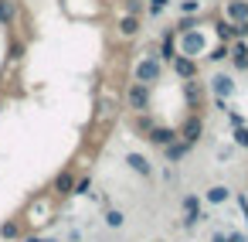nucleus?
Listing matches in <instances>:
<instances>
[{
	"label": "nucleus",
	"instance_id": "obj_1",
	"mask_svg": "<svg viewBox=\"0 0 248 242\" xmlns=\"http://www.w3.org/2000/svg\"><path fill=\"white\" fill-rule=\"evenodd\" d=\"M126 106H129L133 113H150V109H153V86L133 79L129 89H126Z\"/></svg>",
	"mask_w": 248,
	"mask_h": 242
},
{
	"label": "nucleus",
	"instance_id": "obj_2",
	"mask_svg": "<svg viewBox=\"0 0 248 242\" xmlns=\"http://www.w3.org/2000/svg\"><path fill=\"white\" fill-rule=\"evenodd\" d=\"M160 75H163V62H160L156 55H143V58L136 62V69H133V79H136V82H146V86L160 82Z\"/></svg>",
	"mask_w": 248,
	"mask_h": 242
},
{
	"label": "nucleus",
	"instance_id": "obj_3",
	"mask_svg": "<svg viewBox=\"0 0 248 242\" xmlns=\"http://www.w3.org/2000/svg\"><path fill=\"white\" fill-rule=\"evenodd\" d=\"M177 137L184 140V143H190V147H197V140L204 137V113H187V120L177 126Z\"/></svg>",
	"mask_w": 248,
	"mask_h": 242
},
{
	"label": "nucleus",
	"instance_id": "obj_4",
	"mask_svg": "<svg viewBox=\"0 0 248 242\" xmlns=\"http://www.w3.org/2000/svg\"><path fill=\"white\" fill-rule=\"evenodd\" d=\"M177 48H180V55L197 58V55H204V52H207V38L194 28V31H187V35H177Z\"/></svg>",
	"mask_w": 248,
	"mask_h": 242
},
{
	"label": "nucleus",
	"instance_id": "obj_5",
	"mask_svg": "<svg viewBox=\"0 0 248 242\" xmlns=\"http://www.w3.org/2000/svg\"><path fill=\"white\" fill-rule=\"evenodd\" d=\"M177 55H180V48H177V31H173V28H167V31H163V38H160V52H156V58H160L163 65H170Z\"/></svg>",
	"mask_w": 248,
	"mask_h": 242
},
{
	"label": "nucleus",
	"instance_id": "obj_6",
	"mask_svg": "<svg viewBox=\"0 0 248 242\" xmlns=\"http://www.w3.org/2000/svg\"><path fill=\"white\" fill-rule=\"evenodd\" d=\"M170 72H173L177 79H184V82H190V79H197V58H187V55H177V58L170 62Z\"/></svg>",
	"mask_w": 248,
	"mask_h": 242
},
{
	"label": "nucleus",
	"instance_id": "obj_7",
	"mask_svg": "<svg viewBox=\"0 0 248 242\" xmlns=\"http://www.w3.org/2000/svg\"><path fill=\"white\" fill-rule=\"evenodd\" d=\"M234 75H228V72H214V79H211V92L217 96V99H231L234 96Z\"/></svg>",
	"mask_w": 248,
	"mask_h": 242
},
{
	"label": "nucleus",
	"instance_id": "obj_8",
	"mask_svg": "<svg viewBox=\"0 0 248 242\" xmlns=\"http://www.w3.org/2000/svg\"><path fill=\"white\" fill-rule=\"evenodd\" d=\"M228 58L234 65V72H248V41H231L228 45Z\"/></svg>",
	"mask_w": 248,
	"mask_h": 242
},
{
	"label": "nucleus",
	"instance_id": "obj_9",
	"mask_svg": "<svg viewBox=\"0 0 248 242\" xmlns=\"http://www.w3.org/2000/svg\"><path fill=\"white\" fill-rule=\"evenodd\" d=\"M143 31V17H133V14H123L119 21H116V35L119 38H136Z\"/></svg>",
	"mask_w": 248,
	"mask_h": 242
},
{
	"label": "nucleus",
	"instance_id": "obj_10",
	"mask_svg": "<svg viewBox=\"0 0 248 242\" xmlns=\"http://www.w3.org/2000/svg\"><path fill=\"white\" fill-rule=\"evenodd\" d=\"M72 188H75V171H72V167L58 171V177L51 181V191H55L58 198H68V194H72Z\"/></svg>",
	"mask_w": 248,
	"mask_h": 242
},
{
	"label": "nucleus",
	"instance_id": "obj_11",
	"mask_svg": "<svg viewBox=\"0 0 248 242\" xmlns=\"http://www.w3.org/2000/svg\"><path fill=\"white\" fill-rule=\"evenodd\" d=\"M146 140H150L153 147H167V143L177 140V126H160V123H156V126L146 133Z\"/></svg>",
	"mask_w": 248,
	"mask_h": 242
},
{
	"label": "nucleus",
	"instance_id": "obj_12",
	"mask_svg": "<svg viewBox=\"0 0 248 242\" xmlns=\"http://www.w3.org/2000/svg\"><path fill=\"white\" fill-rule=\"evenodd\" d=\"M224 21H248V0H224Z\"/></svg>",
	"mask_w": 248,
	"mask_h": 242
},
{
	"label": "nucleus",
	"instance_id": "obj_13",
	"mask_svg": "<svg viewBox=\"0 0 248 242\" xmlns=\"http://www.w3.org/2000/svg\"><path fill=\"white\" fill-rule=\"evenodd\" d=\"M190 150H194V147H190V143H184V140L177 137L173 143H167V147H163V157H167V164H180Z\"/></svg>",
	"mask_w": 248,
	"mask_h": 242
},
{
	"label": "nucleus",
	"instance_id": "obj_14",
	"mask_svg": "<svg viewBox=\"0 0 248 242\" xmlns=\"http://www.w3.org/2000/svg\"><path fill=\"white\" fill-rule=\"evenodd\" d=\"M24 235V222L21 218H7L4 225H0V242H17Z\"/></svg>",
	"mask_w": 248,
	"mask_h": 242
},
{
	"label": "nucleus",
	"instance_id": "obj_15",
	"mask_svg": "<svg viewBox=\"0 0 248 242\" xmlns=\"http://www.w3.org/2000/svg\"><path fill=\"white\" fill-rule=\"evenodd\" d=\"M184 96H187V103H190V109H194V113H204V106H201V99H204V89L197 86V79L184 82Z\"/></svg>",
	"mask_w": 248,
	"mask_h": 242
},
{
	"label": "nucleus",
	"instance_id": "obj_16",
	"mask_svg": "<svg viewBox=\"0 0 248 242\" xmlns=\"http://www.w3.org/2000/svg\"><path fill=\"white\" fill-rule=\"evenodd\" d=\"M17 24V0H0V28Z\"/></svg>",
	"mask_w": 248,
	"mask_h": 242
},
{
	"label": "nucleus",
	"instance_id": "obj_17",
	"mask_svg": "<svg viewBox=\"0 0 248 242\" xmlns=\"http://www.w3.org/2000/svg\"><path fill=\"white\" fill-rule=\"evenodd\" d=\"M126 164H129V171H133V174H143V177H150V174H153V164H150L143 154H126Z\"/></svg>",
	"mask_w": 248,
	"mask_h": 242
},
{
	"label": "nucleus",
	"instance_id": "obj_18",
	"mask_svg": "<svg viewBox=\"0 0 248 242\" xmlns=\"http://www.w3.org/2000/svg\"><path fill=\"white\" fill-rule=\"evenodd\" d=\"M228 198H231V188H228V184H211V188L204 191V201H207V205H224Z\"/></svg>",
	"mask_w": 248,
	"mask_h": 242
},
{
	"label": "nucleus",
	"instance_id": "obj_19",
	"mask_svg": "<svg viewBox=\"0 0 248 242\" xmlns=\"http://www.w3.org/2000/svg\"><path fill=\"white\" fill-rule=\"evenodd\" d=\"M214 38L231 45V41H234V24H231V21H224V17H217V21H214Z\"/></svg>",
	"mask_w": 248,
	"mask_h": 242
},
{
	"label": "nucleus",
	"instance_id": "obj_20",
	"mask_svg": "<svg viewBox=\"0 0 248 242\" xmlns=\"http://www.w3.org/2000/svg\"><path fill=\"white\" fill-rule=\"evenodd\" d=\"M194 28H197V14H180V21L173 24L177 35H187V31H194Z\"/></svg>",
	"mask_w": 248,
	"mask_h": 242
},
{
	"label": "nucleus",
	"instance_id": "obj_21",
	"mask_svg": "<svg viewBox=\"0 0 248 242\" xmlns=\"http://www.w3.org/2000/svg\"><path fill=\"white\" fill-rule=\"evenodd\" d=\"M24 52H28V45H24L21 38H11V45H7V58H11V62H21Z\"/></svg>",
	"mask_w": 248,
	"mask_h": 242
},
{
	"label": "nucleus",
	"instance_id": "obj_22",
	"mask_svg": "<svg viewBox=\"0 0 248 242\" xmlns=\"http://www.w3.org/2000/svg\"><path fill=\"white\" fill-rule=\"evenodd\" d=\"M204 58H207V62H214V65H217V62H224V58H228V41H217L211 52H204Z\"/></svg>",
	"mask_w": 248,
	"mask_h": 242
},
{
	"label": "nucleus",
	"instance_id": "obj_23",
	"mask_svg": "<svg viewBox=\"0 0 248 242\" xmlns=\"http://www.w3.org/2000/svg\"><path fill=\"white\" fill-rule=\"evenodd\" d=\"M123 14L143 17V14H146V0H123Z\"/></svg>",
	"mask_w": 248,
	"mask_h": 242
},
{
	"label": "nucleus",
	"instance_id": "obj_24",
	"mask_svg": "<svg viewBox=\"0 0 248 242\" xmlns=\"http://www.w3.org/2000/svg\"><path fill=\"white\" fill-rule=\"evenodd\" d=\"M180 208H184V215H197V211H204V208H201V198H197V194H184Z\"/></svg>",
	"mask_w": 248,
	"mask_h": 242
},
{
	"label": "nucleus",
	"instance_id": "obj_25",
	"mask_svg": "<svg viewBox=\"0 0 248 242\" xmlns=\"http://www.w3.org/2000/svg\"><path fill=\"white\" fill-rule=\"evenodd\" d=\"M106 225H109V228H123V225H126V215H123L119 208H106Z\"/></svg>",
	"mask_w": 248,
	"mask_h": 242
},
{
	"label": "nucleus",
	"instance_id": "obj_26",
	"mask_svg": "<svg viewBox=\"0 0 248 242\" xmlns=\"http://www.w3.org/2000/svg\"><path fill=\"white\" fill-rule=\"evenodd\" d=\"M211 242H248V235L245 232H214Z\"/></svg>",
	"mask_w": 248,
	"mask_h": 242
},
{
	"label": "nucleus",
	"instance_id": "obj_27",
	"mask_svg": "<svg viewBox=\"0 0 248 242\" xmlns=\"http://www.w3.org/2000/svg\"><path fill=\"white\" fill-rule=\"evenodd\" d=\"M153 126H156V120H153L150 113H136V130H140L143 137H146V133H150Z\"/></svg>",
	"mask_w": 248,
	"mask_h": 242
},
{
	"label": "nucleus",
	"instance_id": "obj_28",
	"mask_svg": "<svg viewBox=\"0 0 248 242\" xmlns=\"http://www.w3.org/2000/svg\"><path fill=\"white\" fill-rule=\"evenodd\" d=\"M167 7H170V0H146V14L150 17H160Z\"/></svg>",
	"mask_w": 248,
	"mask_h": 242
},
{
	"label": "nucleus",
	"instance_id": "obj_29",
	"mask_svg": "<svg viewBox=\"0 0 248 242\" xmlns=\"http://www.w3.org/2000/svg\"><path fill=\"white\" fill-rule=\"evenodd\" d=\"M72 194H92V177H75Z\"/></svg>",
	"mask_w": 248,
	"mask_h": 242
},
{
	"label": "nucleus",
	"instance_id": "obj_30",
	"mask_svg": "<svg viewBox=\"0 0 248 242\" xmlns=\"http://www.w3.org/2000/svg\"><path fill=\"white\" fill-rule=\"evenodd\" d=\"M204 0H180V14H201Z\"/></svg>",
	"mask_w": 248,
	"mask_h": 242
},
{
	"label": "nucleus",
	"instance_id": "obj_31",
	"mask_svg": "<svg viewBox=\"0 0 248 242\" xmlns=\"http://www.w3.org/2000/svg\"><path fill=\"white\" fill-rule=\"evenodd\" d=\"M234 147L248 150V126H245V123H241V126H234Z\"/></svg>",
	"mask_w": 248,
	"mask_h": 242
},
{
	"label": "nucleus",
	"instance_id": "obj_32",
	"mask_svg": "<svg viewBox=\"0 0 248 242\" xmlns=\"http://www.w3.org/2000/svg\"><path fill=\"white\" fill-rule=\"evenodd\" d=\"M228 120H231V126H241V123H245L241 113H234V109H228Z\"/></svg>",
	"mask_w": 248,
	"mask_h": 242
},
{
	"label": "nucleus",
	"instance_id": "obj_33",
	"mask_svg": "<svg viewBox=\"0 0 248 242\" xmlns=\"http://www.w3.org/2000/svg\"><path fill=\"white\" fill-rule=\"evenodd\" d=\"M238 205H241V211H245V225H248V194H238Z\"/></svg>",
	"mask_w": 248,
	"mask_h": 242
},
{
	"label": "nucleus",
	"instance_id": "obj_34",
	"mask_svg": "<svg viewBox=\"0 0 248 242\" xmlns=\"http://www.w3.org/2000/svg\"><path fill=\"white\" fill-rule=\"evenodd\" d=\"M21 242H55V239H41V235H21Z\"/></svg>",
	"mask_w": 248,
	"mask_h": 242
},
{
	"label": "nucleus",
	"instance_id": "obj_35",
	"mask_svg": "<svg viewBox=\"0 0 248 242\" xmlns=\"http://www.w3.org/2000/svg\"><path fill=\"white\" fill-rule=\"evenodd\" d=\"M0 113H4V96H0Z\"/></svg>",
	"mask_w": 248,
	"mask_h": 242
}]
</instances>
